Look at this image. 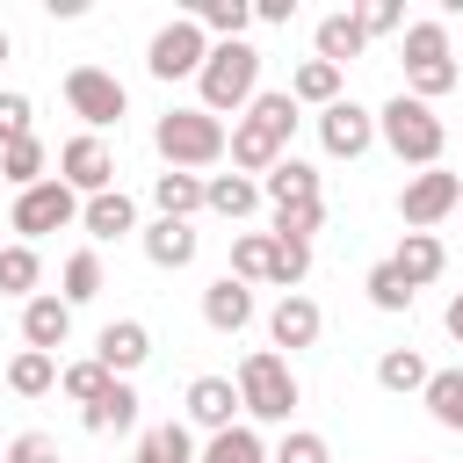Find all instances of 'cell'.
<instances>
[{
    "instance_id": "8",
    "label": "cell",
    "mask_w": 463,
    "mask_h": 463,
    "mask_svg": "<svg viewBox=\"0 0 463 463\" xmlns=\"http://www.w3.org/2000/svg\"><path fill=\"white\" fill-rule=\"evenodd\" d=\"M463 203V174H449V166H420L405 188H398V217L412 224V232H427V224H441L449 210Z\"/></svg>"
},
{
    "instance_id": "10",
    "label": "cell",
    "mask_w": 463,
    "mask_h": 463,
    "mask_svg": "<svg viewBox=\"0 0 463 463\" xmlns=\"http://www.w3.org/2000/svg\"><path fill=\"white\" fill-rule=\"evenodd\" d=\"M58 181H65L72 195H109V188H116V152H109L94 130H80V137H65V152H58Z\"/></svg>"
},
{
    "instance_id": "32",
    "label": "cell",
    "mask_w": 463,
    "mask_h": 463,
    "mask_svg": "<svg viewBox=\"0 0 463 463\" xmlns=\"http://www.w3.org/2000/svg\"><path fill=\"white\" fill-rule=\"evenodd\" d=\"M195 463H268V449H260L253 427H224V434H210V449Z\"/></svg>"
},
{
    "instance_id": "19",
    "label": "cell",
    "mask_w": 463,
    "mask_h": 463,
    "mask_svg": "<svg viewBox=\"0 0 463 463\" xmlns=\"http://www.w3.org/2000/svg\"><path fill=\"white\" fill-rule=\"evenodd\" d=\"M80 427H87V434H123V427H137V391L116 376L94 405H80Z\"/></svg>"
},
{
    "instance_id": "6",
    "label": "cell",
    "mask_w": 463,
    "mask_h": 463,
    "mask_svg": "<svg viewBox=\"0 0 463 463\" xmlns=\"http://www.w3.org/2000/svg\"><path fill=\"white\" fill-rule=\"evenodd\" d=\"M65 109H72L87 130H109V123H123L130 94H123L116 72H101V65H72V72H65Z\"/></svg>"
},
{
    "instance_id": "45",
    "label": "cell",
    "mask_w": 463,
    "mask_h": 463,
    "mask_svg": "<svg viewBox=\"0 0 463 463\" xmlns=\"http://www.w3.org/2000/svg\"><path fill=\"white\" fill-rule=\"evenodd\" d=\"M289 14H297V0H253V22H275V29H282Z\"/></svg>"
},
{
    "instance_id": "4",
    "label": "cell",
    "mask_w": 463,
    "mask_h": 463,
    "mask_svg": "<svg viewBox=\"0 0 463 463\" xmlns=\"http://www.w3.org/2000/svg\"><path fill=\"white\" fill-rule=\"evenodd\" d=\"M152 145H159V159L166 166H217L224 159V123L210 116V109H166L159 123H152Z\"/></svg>"
},
{
    "instance_id": "21",
    "label": "cell",
    "mask_w": 463,
    "mask_h": 463,
    "mask_svg": "<svg viewBox=\"0 0 463 463\" xmlns=\"http://www.w3.org/2000/svg\"><path fill=\"white\" fill-rule=\"evenodd\" d=\"M80 224H87L94 239H123V232H137V203H130L123 188H109V195H87V203H80Z\"/></svg>"
},
{
    "instance_id": "38",
    "label": "cell",
    "mask_w": 463,
    "mask_h": 463,
    "mask_svg": "<svg viewBox=\"0 0 463 463\" xmlns=\"http://www.w3.org/2000/svg\"><path fill=\"white\" fill-rule=\"evenodd\" d=\"M362 289H369V304H376V311H405V304H412V282H405V275H398L391 260H376Z\"/></svg>"
},
{
    "instance_id": "24",
    "label": "cell",
    "mask_w": 463,
    "mask_h": 463,
    "mask_svg": "<svg viewBox=\"0 0 463 463\" xmlns=\"http://www.w3.org/2000/svg\"><path fill=\"white\" fill-rule=\"evenodd\" d=\"M362 51H369V36H362L354 7H347V14H326V22H318V58H326V65H340V72H347V58H362Z\"/></svg>"
},
{
    "instance_id": "31",
    "label": "cell",
    "mask_w": 463,
    "mask_h": 463,
    "mask_svg": "<svg viewBox=\"0 0 463 463\" xmlns=\"http://www.w3.org/2000/svg\"><path fill=\"white\" fill-rule=\"evenodd\" d=\"M43 166H51L43 137H22V145H7V152H0V181H14V188H36V181H43Z\"/></svg>"
},
{
    "instance_id": "44",
    "label": "cell",
    "mask_w": 463,
    "mask_h": 463,
    "mask_svg": "<svg viewBox=\"0 0 463 463\" xmlns=\"http://www.w3.org/2000/svg\"><path fill=\"white\" fill-rule=\"evenodd\" d=\"M326 224V203H304V210H275V232H289V239H311Z\"/></svg>"
},
{
    "instance_id": "3",
    "label": "cell",
    "mask_w": 463,
    "mask_h": 463,
    "mask_svg": "<svg viewBox=\"0 0 463 463\" xmlns=\"http://www.w3.org/2000/svg\"><path fill=\"white\" fill-rule=\"evenodd\" d=\"M376 137H383L398 159H412V166H434V159H441V145H449V123H441L427 101L398 94V101H383V109H376Z\"/></svg>"
},
{
    "instance_id": "46",
    "label": "cell",
    "mask_w": 463,
    "mask_h": 463,
    "mask_svg": "<svg viewBox=\"0 0 463 463\" xmlns=\"http://www.w3.org/2000/svg\"><path fill=\"white\" fill-rule=\"evenodd\" d=\"M441 326H449V340H463V289L449 297V311H441Z\"/></svg>"
},
{
    "instance_id": "27",
    "label": "cell",
    "mask_w": 463,
    "mask_h": 463,
    "mask_svg": "<svg viewBox=\"0 0 463 463\" xmlns=\"http://www.w3.org/2000/svg\"><path fill=\"white\" fill-rule=\"evenodd\" d=\"M311 275V239H289V232H268V282L297 289Z\"/></svg>"
},
{
    "instance_id": "11",
    "label": "cell",
    "mask_w": 463,
    "mask_h": 463,
    "mask_svg": "<svg viewBox=\"0 0 463 463\" xmlns=\"http://www.w3.org/2000/svg\"><path fill=\"white\" fill-rule=\"evenodd\" d=\"M318 145L333 152V159H362L369 145H376V109H362V101H333V109H318Z\"/></svg>"
},
{
    "instance_id": "14",
    "label": "cell",
    "mask_w": 463,
    "mask_h": 463,
    "mask_svg": "<svg viewBox=\"0 0 463 463\" xmlns=\"http://www.w3.org/2000/svg\"><path fill=\"white\" fill-rule=\"evenodd\" d=\"M65 333H72V304H65V297H29V304H22V340H29L36 354H58Z\"/></svg>"
},
{
    "instance_id": "47",
    "label": "cell",
    "mask_w": 463,
    "mask_h": 463,
    "mask_svg": "<svg viewBox=\"0 0 463 463\" xmlns=\"http://www.w3.org/2000/svg\"><path fill=\"white\" fill-rule=\"evenodd\" d=\"M0 58H7V29H0Z\"/></svg>"
},
{
    "instance_id": "30",
    "label": "cell",
    "mask_w": 463,
    "mask_h": 463,
    "mask_svg": "<svg viewBox=\"0 0 463 463\" xmlns=\"http://www.w3.org/2000/svg\"><path fill=\"white\" fill-rule=\"evenodd\" d=\"M427 376H434V369H427L412 347H383V362H376V383H383V391H427Z\"/></svg>"
},
{
    "instance_id": "22",
    "label": "cell",
    "mask_w": 463,
    "mask_h": 463,
    "mask_svg": "<svg viewBox=\"0 0 463 463\" xmlns=\"http://www.w3.org/2000/svg\"><path fill=\"white\" fill-rule=\"evenodd\" d=\"M391 268L420 289V282H434V275L449 268V253H441V239H434V232H405V239H398V253H391Z\"/></svg>"
},
{
    "instance_id": "41",
    "label": "cell",
    "mask_w": 463,
    "mask_h": 463,
    "mask_svg": "<svg viewBox=\"0 0 463 463\" xmlns=\"http://www.w3.org/2000/svg\"><path fill=\"white\" fill-rule=\"evenodd\" d=\"M0 463H65V456H58V441H51V434H36V427H29V434H14V441L0 449Z\"/></svg>"
},
{
    "instance_id": "7",
    "label": "cell",
    "mask_w": 463,
    "mask_h": 463,
    "mask_svg": "<svg viewBox=\"0 0 463 463\" xmlns=\"http://www.w3.org/2000/svg\"><path fill=\"white\" fill-rule=\"evenodd\" d=\"M203 58H210V36L195 29V14L166 22V29L145 43V65H152V80H195V72H203Z\"/></svg>"
},
{
    "instance_id": "23",
    "label": "cell",
    "mask_w": 463,
    "mask_h": 463,
    "mask_svg": "<svg viewBox=\"0 0 463 463\" xmlns=\"http://www.w3.org/2000/svg\"><path fill=\"white\" fill-rule=\"evenodd\" d=\"M340 80H347L340 65H326V58H304V65L289 72V101H297V109H304V101H311V109H333V101H340Z\"/></svg>"
},
{
    "instance_id": "12",
    "label": "cell",
    "mask_w": 463,
    "mask_h": 463,
    "mask_svg": "<svg viewBox=\"0 0 463 463\" xmlns=\"http://www.w3.org/2000/svg\"><path fill=\"white\" fill-rule=\"evenodd\" d=\"M232 412H239V383H232V376H195V383H188V427L224 434V427H239Z\"/></svg>"
},
{
    "instance_id": "42",
    "label": "cell",
    "mask_w": 463,
    "mask_h": 463,
    "mask_svg": "<svg viewBox=\"0 0 463 463\" xmlns=\"http://www.w3.org/2000/svg\"><path fill=\"white\" fill-rule=\"evenodd\" d=\"M22 137H36L29 130V94H0V152L22 145Z\"/></svg>"
},
{
    "instance_id": "25",
    "label": "cell",
    "mask_w": 463,
    "mask_h": 463,
    "mask_svg": "<svg viewBox=\"0 0 463 463\" xmlns=\"http://www.w3.org/2000/svg\"><path fill=\"white\" fill-rule=\"evenodd\" d=\"M420 398H427V420H434V427L463 434V369H434Z\"/></svg>"
},
{
    "instance_id": "39",
    "label": "cell",
    "mask_w": 463,
    "mask_h": 463,
    "mask_svg": "<svg viewBox=\"0 0 463 463\" xmlns=\"http://www.w3.org/2000/svg\"><path fill=\"white\" fill-rule=\"evenodd\" d=\"M449 58V29L441 22H405V65H434Z\"/></svg>"
},
{
    "instance_id": "13",
    "label": "cell",
    "mask_w": 463,
    "mask_h": 463,
    "mask_svg": "<svg viewBox=\"0 0 463 463\" xmlns=\"http://www.w3.org/2000/svg\"><path fill=\"white\" fill-rule=\"evenodd\" d=\"M145 354H152V333H145V318H116V326H101V340H94V362H101L109 376H130Z\"/></svg>"
},
{
    "instance_id": "36",
    "label": "cell",
    "mask_w": 463,
    "mask_h": 463,
    "mask_svg": "<svg viewBox=\"0 0 463 463\" xmlns=\"http://www.w3.org/2000/svg\"><path fill=\"white\" fill-rule=\"evenodd\" d=\"M137 456H152V463H195V434L181 427V420H166V427H152L145 434V449Z\"/></svg>"
},
{
    "instance_id": "33",
    "label": "cell",
    "mask_w": 463,
    "mask_h": 463,
    "mask_svg": "<svg viewBox=\"0 0 463 463\" xmlns=\"http://www.w3.org/2000/svg\"><path fill=\"white\" fill-rule=\"evenodd\" d=\"M246 22H253V7H246V0H203V14H195V29H203V36L217 29L224 43H246Z\"/></svg>"
},
{
    "instance_id": "2",
    "label": "cell",
    "mask_w": 463,
    "mask_h": 463,
    "mask_svg": "<svg viewBox=\"0 0 463 463\" xmlns=\"http://www.w3.org/2000/svg\"><path fill=\"white\" fill-rule=\"evenodd\" d=\"M195 87H203V109H210V116L246 109V101L260 94V51H253V43H210Z\"/></svg>"
},
{
    "instance_id": "26",
    "label": "cell",
    "mask_w": 463,
    "mask_h": 463,
    "mask_svg": "<svg viewBox=\"0 0 463 463\" xmlns=\"http://www.w3.org/2000/svg\"><path fill=\"white\" fill-rule=\"evenodd\" d=\"M152 203H159V217H195V210H203V174L166 166V174L152 181Z\"/></svg>"
},
{
    "instance_id": "34",
    "label": "cell",
    "mask_w": 463,
    "mask_h": 463,
    "mask_svg": "<svg viewBox=\"0 0 463 463\" xmlns=\"http://www.w3.org/2000/svg\"><path fill=\"white\" fill-rule=\"evenodd\" d=\"M109 383H116V376H109V369H101L94 354H87V362H65V369H58V391H65L72 405H94V398H101Z\"/></svg>"
},
{
    "instance_id": "9",
    "label": "cell",
    "mask_w": 463,
    "mask_h": 463,
    "mask_svg": "<svg viewBox=\"0 0 463 463\" xmlns=\"http://www.w3.org/2000/svg\"><path fill=\"white\" fill-rule=\"evenodd\" d=\"M72 217H80V195H72L58 174H43L36 188H22V195H14V232H22V246H29V239H43V232H65Z\"/></svg>"
},
{
    "instance_id": "28",
    "label": "cell",
    "mask_w": 463,
    "mask_h": 463,
    "mask_svg": "<svg viewBox=\"0 0 463 463\" xmlns=\"http://www.w3.org/2000/svg\"><path fill=\"white\" fill-rule=\"evenodd\" d=\"M7 391H14V398H43V391H58V354L22 347V354L7 362Z\"/></svg>"
},
{
    "instance_id": "40",
    "label": "cell",
    "mask_w": 463,
    "mask_h": 463,
    "mask_svg": "<svg viewBox=\"0 0 463 463\" xmlns=\"http://www.w3.org/2000/svg\"><path fill=\"white\" fill-rule=\"evenodd\" d=\"M268 463H333V449H326V434H311V427H289V434H282V449H275Z\"/></svg>"
},
{
    "instance_id": "48",
    "label": "cell",
    "mask_w": 463,
    "mask_h": 463,
    "mask_svg": "<svg viewBox=\"0 0 463 463\" xmlns=\"http://www.w3.org/2000/svg\"><path fill=\"white\" fill-rule=\"evenodd\" d=\"M456 210H463V203H456Z\"/></svg>"
},
{
    "instance_id": "1",
    "label": "cell",
    "mask_w": 463,
    "mask_h": 463,
    "mask_svg": "<svg viewBox=\"0 0 463 463\" xmlns=\"http://www.w3.org/2000/svg\"><path fill=\"white\" fill-rule=\"evenodd\" d=\"M289 130H297V101H289V94H253V101H246V123L224 137V152H232V166L253 181V174H275V166L289 159Z\"/></svg>"
},
{
    "instance_id": "37",
    "label": "cell",
    "mask_w": 463,
    "mask_h": 463,
    "mask_svg": "<svg viewBox=\"0 0 463 463\" xmlns=\"http://www.w3.org/2000/svg\"><path fill=\"white\" fill-rule=\"evenodd\" d=\"M232 282H268V232L232 239Z\"/></svg>"
},
{
    "instance_id": "5",
    "label": "cell",
    "mask_w": 463,
    "mask_h": 463,
    "mask_svg": "<svg viewBox=\"0 0 463 463\" xmlns=\"http://www.w3.org/2000/svg\"><path fill=\"white\" fill-rule=\"evenodd\" d=\"M239 412H253V420H289L297 412V376L275 347H253L239 362Z\"/></svg>"
},
{
    "instance_id": "17",
    "label": "cell",
    "mask_w": 463,
    "mask_h": 463,
    "mask_svg": "<svg viewBox=\"0 0 463 463\" xmlns=\"http://www.w3.org/2000/svg\"><path fill=\"white\" fill-rule=\"evenodd\" d=\"M145 260H152V268H188V260H195V224H188V217L145 224Z\"/></svg>"
},
{
    "instance_id": "15",
    "label": "cell",
    "mask_w": 463,
    "mask_h": 463,
    "mask_svg": "<svg viewBox=\"0 0 463 463\" xmlns=\"http://www.w3.org/2000/svg\"><path fill=\"white\" fill-rule=\"evenodd\" d=\"M318 326H326V318H318V304H311V297H297V289L268 311V340H275V347H289V354H297V347H311V340H318Z\"/></svg>"
},
{
    "instance_id": "16",
    "label": "cell",
    "mask_w": 463,
    "mask_h": 463,
    "mask_svg": "<svg viewBox=\"0 0 463 463\" xmlns=\"http://www.w3.org/2000/svg\"><path fill=\"white\" fill-rule=\"evenodd\" d=\"M260 195H268L275 210H304V203H326V195H318V174H311L304 159H282L275 174H260Z\"/></svg>"
},
{
    "instance_id": "43",
    "label": "cell",
    "mask_w": 463,
    "mask_h": 463,
    "mask_svg": "<svg viewBox=\"0 0 463 463\" xmlns=\"http://www.w3.org/2000/svg\"><path fill=\"white\" fill-rule=\"evenodd\" d=\"M354 22H362V36H391V29H405V14H398L391 0H369V7H354Z\"/></svg>"
},
{
    "instance_id": "20",
    "label": "cell",
    "mask_w": 463,
    "mask_h": 463,
    "mask_svg": "<svg viewBox=\"0 0 463 463\" xmlns=\"http://www.w3.org/2000/svg\"><path fill=\"white\" fill-rule=\"evenodd\" d=\"M203 210H217V217H253L260 210V181H246V174H210L203 181Z\"/></svg>"
},
{
    "instance_id": "29",
    "label": "cell",
    "mask_w": 463,
    "mask_h": 463,
    "mask_svg": "<svg viewBox=\"0 0 463 463\" xmlns=\"http://www.w3.org/2000/svg\"><path fill=\"white\" fill-rule=\"evenodd\" d=\"M36 282H43V260H36V246H0V297H36Z\"/></svg>"
},
{
    "instance_id": "35",
    "label": "cell",
    "mask_w": 463,
    "mask_h": 463,
    "mask_svg": "<svg viewBox=\"0 0 463 463\" xmlns=\"http://www.w3.org/2000/svg\"><path fill=\"white\" fill-rule=\"evenodd\" d=\"M94 297H101V253L80 246V253L65 260V304H94Z\"/></svg>"
},
{
    "instance_id": "18",
    "label": "cell",
    "mask_w": 463,
    "mask_h": 463,
    "mask_svg": "<svg viewBox=\"0 0 463 463\" xmlns=\"http://www.w3.org/2000/svg\"><path fill=\"white\" fill-rule=\"evenodd\" d=\"M253 318V289L246 282H232V275H217L210 289H203V326H217V333H239Z\"/></svg>"
}]
</instances>
